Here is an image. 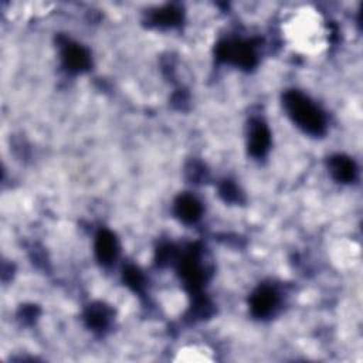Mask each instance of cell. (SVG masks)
Returning <instances> with one entry per match:
<instances>
[{
	"label": "cell",
	"mask_w": 363,
	"mask_h": 363,
	"mask_svg": "<svg viewBox=\"0 0 363 363\" xmlns=\"http://www.w3.org/2000/svg\"><path fill=\"white\" fill-rule=\"evenodd\" d=\"M294 44L302 50L313 51L325 43V26L319 13L309 9H301L294 13L286 26Z\"/></svg>",
	"instance_id": "cell-1"
}]
</instances>
